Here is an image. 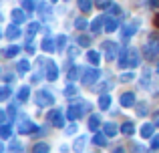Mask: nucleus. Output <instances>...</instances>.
<instances>
[{
	"instance_id": "1",
	"label": "nucleus",
	"mask_w": 159,
	"mask_h": 153,
	"mask_svg": "<svg viewBox=\"0 0 159 153\" xmlns=\"http://www.w3.org/2000/svg\"><path fill=\"white\" fill-rule=\"evenodd\" d=\"M143 55H145V59H147V61H153L159 55V36L155 34V32L147 38L145 48H143Z\"/></svg>"
},
{
	"instance_id": "2",
	"label": "nucleus",
	"mask_w": 159,
	"mask_h": 153,
	"mask_svg": "<svg viewBox=\"0 0 159 153\" xmlns=\"http://www.w3.org/2000/svg\"><path fill=\"white\" fill-rule=\"evenodd\" d=\"M87 109H91V105H89L87 101H79V103H73V105H70L69 109H66V117H69L70 121H75V119L83 117Z\"/></svg>"
},
{
	"instance_id": "3",
	"label": "nucleus",
	"mask_w": 159,
	"mask_h": 153,
	"mask_svg": "<svg viewBox=\"0 0 159 153\" xmlns=\"http://www.w3.org/2000/svg\"><path fill=\"white\" fill-rule=\"evenodd\" d=\"M99 79H101V71H99L97 67L83 69L81 71V83L85 87H91V85H95V83H99Z\"/></svg>"
},
{
	"instance_id": "4",
	"label": "nucleus",
	"mask_w": 159,
	"mask_h": 153,
	"mask_svg": "<svg viewBox=\"0 0 159 153\" xmlns=\"http://www.w3.org/2000/svg\"><path fill=\"white\" fill-rule=\"evenodd\" d=\"M34 103L39 107H51L54 103V97H52V93H48L47 89H40L39 93H34Z\"/></svg>"
},
{
	"instance_id": "5",
	"label": "nucleus",
	"mask_w": 159,
	"mask_h": 153,
	"mask_svg": "<svg viewBox=\"0 0 159 153\" xmlns=\"http://www.w3.org/2000/svg\"><path fill=\"white\" fill-rule=\"evenodd\" d=\"M18 133H22V135H28V133H39V127H36L34 123L30 121V119L22 117V119H20V123H18Z\"/></svg>"
},
{
	"instance_id": "6",
	"label": "nucleus",
	"mask_w": 159,
	"mask_h": 153,
	"mask_svg": "<svg viewBox=\"0 0 159 153\" xmlns=\"http://www.w3.org/2000/svg\"><path fill=\"white\" fill-rule=\"evenodd\" d=\"M139 24H141V20L139 18H135V20H131V22H127L123 26V30H121V36H123L125 40H129L133 34L137 32V28H139Z\"/></svg>"
},
{
	"instance_id": "7",
	"label": "nucleus",
	"mask_w": 159,
	"mask_h": 153,
	"mask_svg": "<svg viewBox=\"0 0 159 153\" xmlns=\"http://www.w3.org/2000/svg\"><path fill=\"white\" fill-rule=\"evenodd\" d=\"M47 121L51 123L52 127H58V129H61V127H65V115H62V111H51V113H48V117H47Z\"/></svg>"
},
{
	"instance_id": "8",
	"label": "nucleus",
	"mask_w": 159,
	"mask_h": 153,
	"mask_svg": "<svg viewBox=\"0 0 159 153\" xmlns=\"http://www.w3.org/2000/svg\"><path fill=\"white\" fill-rule=\"evenodd\" d=\"M103 48H105V52H107V61H113L117 56V52H119V44L113 43V40H105V43H103Z\"/></svg>"
},
{
	"instance_id": "9",
	"label": "nucleus",
	"mask_w": 159,
	"mask_h": 153,
	"mask_svg": "<svg viewBox=\"0 0 159 153\" xmlns=\"http://www.w3.org/2000/svg\"><path fill=\"white\" fill-rule=\"evenodd\" d=\"M139 63H141V56H139V52H137V48H129V59H127V67L135 69V67H139Z\"/></svg>"
},
{
	"instance_id": "10",
	"label": "nucleus",
	"mask_w": 159,
	"mask_h": 153,
	"mask_svg": "<svg viewBox=\"0 0 159 153\" xmlns=\"http://www.w3.org/2000/svg\"><path fill=\"white\" fill-rule=\"evenodd\" d=\"M105 20H107V18H103V16H97V18L91 22V32H93V34L103 32V30H105Z\"/></svg>"
},
{
	"instance_id": "11",
	"label": "nucleus",
	"mask_w": 159,
	"mask_h": 153,
	"mask_svg": "<svg viewBox=\"0 0 159 153\" xmlns=\"http://www.w3.org/2000/svg\"><path fill=\"white\" fill-rule=\"evenodd\" d=\"M20 34H22V32H20V28H18V24H10V26L6 28V32H4V36H6L8 40H16V38H20Z\"/></svg>"
},
{
	"instance_id": "12",
	"label": "nucleus",
	"mask_w": 159,
	"mask_h": 153,
	"mask_svg": "<svg viewBox=\"0 0 159 153\" xmlns=\"http://www.w3.org/2000/svg\"><path fill=\"white\" fill-rule=\"evenodd\" d=\"M135 103H137V99H135V93L127 91V93H123V95H121V105H123V107H133Z\"/></svg>"
},
{
	"instance_id": "13",
	"label": "nucleus",
	"mask_w": 159,
	"mask_h": 153,
	"mask_svg": "<svg viewBox=\"0 0 159 153\" xmlns=\"http://www.w3.org/2000/svg\"><path fill=\"white\" fill-rule=\"evenodd\" d=\"M57 77H58L57 65H54V61H48V63H47V79H48V81H57Z\"/></svg>"
},
{
	"instance_id": "14",
	"label": "nucleus",
	"mask_w": 159,
	"mask_h": 153,
	"mask_svg": "<svg viewBox=\"0 0 159 153\" xmlns=\"http://www.w3.org/2000/svg\"><path fill=\"white\" fill-rule=\"evenodd\" d=\"M155 123H145V125L143 127H141V131H139V133H141V137H143V139H149V137H153V131H155Z\"/></svg>"
},
{
	"instance_id": "15",
	"label": "nucleus",
	"mask_w": 159,
	"mask_h": 153,
	"mask_svg": "<svg viewBox=\"0 0 159 153\" xmlns=\"http://www.w3.org/2000/svg\"><path fill=\"white\" fill-rule=\"evenodd\" d=\"M117 26H119V20H117V16H109V18L105 20V32H113L117 30Z\"/></svg>"
},
{
	"instance_id": "16",
	"label": "nucleus",
	"mask_w": 159,
	"mask_h": 153,
	"mask_svg": "<svg viewBox=\"0 0 159 153\" xmlns=\"http://www.w3.org/2000/svg\"><path fill=\"white\" fill-rule=\"evenodd\" d=\"M10 14H12V20H14L16 24H22L24 20H26V14H24L22 8H14V10H12Z\"/></svg>"
},
{
	"instance_id": "17",
	"label": "nucleus",
	"mask_w": 159,
	"mask_h": 153,
	"mask_svg": "<svg viewBox=\"0 0 159 153\" xmlns=\"http://www.w3.org/2000/svg\"><path fill=\"white\" fill-rule=\"evenodd\" d=\"M103 131H105L109 137H115V135L119 133L121 129H119V125H115V123L111 121V123H105V125H103Z\"/></svg>"
},
{
	"instance_id": "18",
	"label": "nucleus",
	"mask_w": 159,
	"mask_h": 153,
	"mask_svg": "<svg viewBox=\"0 0 159 153\" xmlns=\"http://www.w3.org/2000/svg\"><path fill=\"white\" fill-rule=\"evenodd\" d=\"M43 51L44 52H54V51H57V43H54L51 36H44V40H43Z\"/></svg>"
},
{
	"instance_id": "19",
	"label": "nucleus",
	"mask_w": 159,
	"mask_h": 153,
	"mask_svg": "<svg viewBox=\"0 0 159 153\" xmlns=\"http://www.w3.org/2000/svg\"><path fill=\"white\" fill-rule=\"evenodd\" d=\"M36 10H39L40 18H48V16H51V6H48V2H40L39 6H36Z\"/></svg>"
},
{
	"instance_id": "20",
	"label": "nucleus",
	"mask_w": 159,
	"mask_h": 153,
	"mask_svg": "<svg viewBox=\"0 0 159 153\" xmlns=\"http://www.w3.org/2000/svg\"><path fill=\"white\" fill-rule=\"evenodd\" d=\"M18 52H20V47H18V44H10V47L4 48V56H6V59H12V56H16Z\"/></svg>"
},
{
	"instance_id": "21",
	"label": "nucleus",
	"mask_w": 159,
	"mask_h": 153,
	"mask_svg": "<svg viewBox=\"0 0 159 153\" xmlns=\"http://www.w3.org/2000/svg\"><path fill=\"white\" fill-rule=\"evenodd\" d=\"M109 105H111V95L103 93V95H101V99H99V109H101V111H107V109H109Z\"/></svg>"
},
{
	"instance_id": "22",
	"label": "nucleus",
	"mask_w": 159,
	"mask_h": 153,
	"mask_svg": "<svg viewBox=\"0 0 159 153\" xmlns=\"http://www.w3.org/2000/svg\"><path fill=\"white\" fill-rule=\"evenodd\" d=\"M107 137L109 135L103 131V133H95V137H93V143L95 145H99V147H103V145H107Z\"/></svg>"
},
{
	"instance_id": "23",
	"label": "nucleus",
	"mask_w": 159,
	"mask_h": 153,
	"mask_svg": "<svg viewBox=\"0 0 159 153\" xmlns=\"http://www.w3.org/2000/svg\"><path fill=\"white\" fill-rule=\"evenodd\" d=\"M121 133H123V135H127V137H131V135L135 133V125H133L131 121L123 123V125H121Z\"/></svg>"
},
{
	"instance_id": "24",
	"label": "nucleus",
	"mask_w": 159,
	"mask_h": 153,
	"mask_svg": "<svg viewBox=\"0 0 159 153\" xmlns=\"http://www.w3.org/2000/svg\"><path fill=\"white\" fill-rule=\"evenodd\" d=\"M87 61H89L93 67H97L99 61H101V55H99L97 51H89V52H87Z\"/></svg>"
},
{
	"instance_id": "25",
	"label": "nucleus",
	"mask_w": 159,
	"mask_h": 153,
	"mask_svg": "<svg viewBox=\"0 0 159 153\" xmlns=\"http://www.w3.org/2000/svg\"><path fill=\"white\" fill-rule=\"evenodd\" d=\"M99 127H101V117H99V115H91V117H89V129L97 131Z\"/></svg>"
},
{
	"instance_id": "26",
	"label": "nucleus",
	"mask_w": 159,
	"mask_h": 153,
	"mask_svg": "<svg viewBox=\"0 0 159 153\" xmlns=\"http://www.w3.org/2000/svg\"><path fill=\"white\" fill-rule=\"evenodd\" d=\"M127 59H129V48H123V51H121V55H119V67L121 69L127 67Z\"/></svg>"
},
{
	"instance_id": "27",
	"label": "nucleus",
	"mask_w": 159,
	"mask_h": 153,
	"mask_svg": "<svg viewBox=\"0 0 159 153\" xmlns=\"http://www.w3.org/2000/svg\"><path fill=\"white\" fill-rule=\"evenodd\" d=\"M10 133H12V127L8 125V121H6V123H2V129H0V137H2V139H8V137H10Z\"/></svg>"
},
{
	"instance_id": "28",
	"label": "nucleus",
	"mask_w": 159,
	"mask_h": 153,
	"mask_svg": "<svg viewBox=\"0 0 159 153\" xmlns=\"http://www.w3.org/2000/svg\"><path fill=\"white\" fill-rule=\"evenodd\" d=\"M65 48H66V36H65V34L57 36V51H58V52H62Z\"/></svg>"
},
{
	"instance_id": "29",
	"label": "nucleus",
	"mask_w": 159,
	"mask_h": 153,
	"mask_svg": "<svg viewBox=\"0 0 159 153\" xmlns=\"http://www.w3.org/2000/svg\"><path fill=\"white\" fill-rule=\"evenodd\" d=\"M28 95H30V87H20V91H18V101H26L28 99Z\"/></svg>"
},
{
	"instance_id": "30",
	"label": "nucleus",
	"mask_w": 159,
	"mask_h": 153,
	"mask_svg": "<svg viewBox=\"0 0 159 153\" xmlns=\"http://www.w3.org/2000/svg\"><path fill=\"white\" fill-rule=\"evenodd\" d=\"M32 151L34 153H47V151H51V147H48V143H36L32 147Z\"/></svg>"
},
{
	"instance_id": "31",
	"label": "nucleus",
	"mask_w": 159,
	"mask_h": 153,
	"mask_svg": "<svg viewBox=\"0 0 159 153\" xmlns=\"http://www.w3.org/2000/svg\"><path fill=\"white\" fill-rule=\"evenodd\" d=\"M79 8H81L83 12H89L91 8H93V0H79Z\"/></svg>"
},
{
	"instance_id": "32",
	"label": "nucleus",
	"mask_w": 159,
	"mask_h": 153,
	"mask_svg": "<svg viewBox=\"0 0 159 153\" xmlns=\"http://www.w3.org/2000/svg\"><path fill=\"white\" fill-rule=\"evenodd\" d=\"M39 28H40L39 22H30V24H28V28H26V34L28 36H34L36 32H39Z\"/></svg>"
},
{
	"instance_id": "33",
	"label": "nucleus",
	"mask_w": 159,
	"mask_h": 153,
	"mask_svg": "<svg viewBox=\"0 0 159 153\" xmlns=\"http://www.w3.org/2000/svg\"><path fill=\"white\" fill-rule=\"evenodd\" d=\"M28 71H30V63L26 59L18 61V73H28Z\"/></svg>"
},
{
	"instance_id": "34",
	"label": "nucleus",
	"mask_w": 159,
	"mask_h": 153,
	"mask_svg": "<svg viewBox=\"0 0 159 153\" xmlns=\"http://www.w3.org/2000/svg\"><path fill=\"white\" fill-rule=\"evenodd\" d=\"M85 143H87V137H85V135H81V137L75 141V147H73V149H75V151H81L83 147H85Z\"/></svg>"
},
{
	"instance_id": "35",
	"label": "nucleus",
	"mask_w": 159,
	"mask_h": 153,
	"mask_svg": "<svg viewBox=\"0 0 159 153\" xmlns=\"http://www.w3.org/2000/svg\"><path fill=\"white\" fill-rule=\"evenodd\" d=\"M8 97H10V87L4 85L2 89H0V101H8Z\"/></svg>"
},
{
	"instance_id": "36",
	"label": "nucleus",
	"mask_w": 159,
	"mask_h": 153,
	"mask_svg": "<svg viewBox=\"0 0 159 153\" xmlns=\"http://www.w3.org/2000/svg\"><path fill=\"white\" fill-rule=\"evenodd\" d=\"M75 95H77V87H75V85H69V87H66V89H65V97L73 99Z\"/></svg>"
},
{
	"instance_id": "37",
	"label": "nucleus",
	"mask_w": 159,
	"mask_h": 153,
	"mask_svg": "<svg viewBox=\"0 0 159 153\" xmlns=\"http://www.w3.org/2000/svg\"><path fill=\"white\" fill-rule=\"evenodd\" d=\"M149 77H151V71L145 69L143 71V77H141V87H149Z\"/></svg>"
},
{
	"instance_id": "38",
	"label": "nucleus",
	"mask_w": 159,
	"mask_h": 153,
	"mask_svg": "<svg viewBox=\"0 0 159 153\" xmlns=\"http://www.w3.org/2000/svg\"><path fill=\"white\" fill-rule=\"evenodd\" d=\"M22 8H24V10H28V12H30V10H34V8H36L34 0H22Z\"/></svg>"
},
{
	"instance_id": "39",
	"label": "nucleus",
	"mask_w": 159,
	"mask_h": 153,
	"mask_svg": "<svg viewBox=\"0 0 159 153\" xmlns=\"http://www.w3.org/2000/svg\"><path fill=\"white\" fill-rule=\"evenodd\" d=\"M77 43H79V47H89V44H91V38H89V36H85V34H81Z\"/></svg>"
},
{
	"instance_id": "40",
	"label": "nucleus",
	"mask_w": 159,
	"mask_h": 153,
	"mask_svg": "<svg viewBox=\"0 0 159 153\" xmlns=\"http://www.w3.org/2000/svg\"><path fill=\"white\" fill-rule=\"evenodd\" d=\"M75 26H77L79 30H85V28H87V20L85 18H77V20H75Z\"/></svg>"
},
{
	"instance_id": "41",
	"label": "nucleus",
	"mask_w": 159,
	"mask_h": 153,
	"mask_svg": "<svg viewBox=\"0 0 159 153\" xmlns=\"http://www.w3.org/2000/svg\"><path fill=\"white\" fill-rule=\"evenodd\" d=\"M109 12H111L113 16H121V8L117 6V4H109Z\"/></svg>"
},
{
	"instance_id": "42",
	"label": "nucleus",
	"mask_w": 159,
	"mask_h": 153,
	"mask_svg": "<svg viewBox=\"0 0 159 153\" xmlns=\"http://www.w3.org/2000/svg\"><path fill=\"white\" fill-rule=\"evenodd\" d=\"M119 79H121V83H129V81H133V79H135V75H133V73H123Z\"/></svg>"
},
{
	"instance_id": "43",
	"label": "nucleus",
	"mask_w": 159,
	"mask_h": 153,
	"mask_svg": "<svg viewBox=\"0 0 159 153\" xmlns=\"http://www.w3.org/2000/svg\"><path fill=\"white\" fill-rule=\"evenodd\" d=\"M111 87H113V83H111V81H109V83H101V85L97 87V91H99V93H105V91H107V89H111Z\"/></svg>"
},
{
	"instance_id": "44",
	"label": "nucleus",
	"mask_w": 159,
	"mask_h": 153,
	"mask_svg": "<svg viewBox=\"0 0 159 153\" xmlns=\"http://www.w3.org/2000/svg\"><path fill=\"white\" fill-rule=\"evenodd\" d=\"M26 51H28V52H34V51H36L34 43H32V36H28V43H26Z\"/></svg>"
},
{
	"instance_id": "45",
	"label": "nucleus",
	"mask_w": 159,
	"mask_h": 153,
	"mask_svg": "<svg viewBox=\"0 0 159 153\" xmlns=\"http://www.w3.org/2000/svg\"><path fill=\"white\" fill-rule=\"evenodd\" d=\"M77 75H81V71H79V69H70V71H69V79H70V81H75V79H77Z\"/></svg>"
},
{
	"instance_id": "46",
	"label": "nucleus",
	"mask_w": 159,
	"mask_h": 153,
	"mask_svg": "<svg viewBox=\"0 0 159 153\" xmlns=\"http://www.w3.org/2000/svg\"><path fill=\"white\" fill-rule=\"evenodd\" d=\"M8 149L10 151H22V145H20V141H12V145Z\"/></svg>"
},
{
	"instance_id": "47",
	"label": "nucleus",
	"mask_w": 159,
	"mask_h": 153,
	"mask_svg": "<svg viewBox=\"0 0 159 153\" xmlns=\"http://www.w3.org/2000/svg\"><path fill=\"white\" fill-rule=\"evenodd\" d=\"M95 4H97V8H109V0H95Z\"/></svg>"
},
{
	"instance_id": "48",
	"label": "nucleus",
	"mask_w": 159,
	"mask_h": 153,
	"mask_svg": "<svg viewBox=\"0 0 159 153\" xmlns=\"http://www.w3.org/2000/svg\"><path fill=\"white\" fill-rule=\"evenodd\" d=\"M151 149H159V135L151 137Z\"/></svg>"
},
{
	"instance_id": "49",
	"label": "nucleus",
	"mask_w": 159,
	"mask_h": 153,
	"mask_svg": "<svg viewBox=\"0 0 159 153\" xmlns=\"http://www.w3.org/2000/svg\"><path fill=\"white\" fill-rule=\"evenodd\" d=\"M137 113L145 115V113H147V105H145V103H139V105H137Z\"/></svg>"
},
{
	"instance_id": "50",
	"label": "nucleus",
	"mask_w": 159,
	"mask_h": 153,
	"mask_svg": "<svg viewBox=\"0 0 159 153\" xmlns=\"http://www.w3.org/2000/svg\"><path fill=\"white\" fill-rule=\"evenodd\" d=\"M79 48H81V47H70L69 48V56H70V59H75V56L79 55Z\"/></svg>"
},
{
	"instance_id": "51",
	"label": "nucleus",
	"mask_w": 159,
	"mask_h": 153,
	"mask_svg": "<svg viewBox=\"0 0 159 153\" xmlns=\"http://www.w3.org/2000/svg\"><path fill=\"white\" fill-rule=\"evenodd\" d=\"M75 131H77V125H75V123H70V125L66 127V135H73Z\"/></svg>"
},
{
	"instance_id": "52",
	"label": "nucleus",
	"mask_w": 159,
	"mask_h": 153,
	"mask_svg": "<svg viewBox=\"0 0 159 153\" xmlns=\"http://www.w3.org/2000/svg\"><path fill=\"white\" fill-rule=\"evenodd\" d=\"M8 113H10L12 117L16 115V103H10V107H8Z\"/></svg>"
},
{
	"instance_id": "53",
	"label": "nucleus",
	"mask_w": 159,
	"mask_h": 153,
	"mask_svg": "<svg viewBox=\"0 0 159 153\" xmlns=\"http://www.w3.org/2000/svg\"><path fill=\"white\" fill-rule=\"evenodd\" d=\"M6 111H0V121H2V123H6Z\"/></svg>"
},
{
	"instance_id": "54",
	"label": "nucleus",
	"mask_w": 159,
	"mask_h": 153,
	"mask_svg": "<svg viewBox=\"0 0 159 153\" xmlns=\"http://www.w3.org/2000/svg\"><path fill=\"white\" fill-rule=\"evenodd\" d=\"M32 81L39 83V81H40V73H34V75H32Z\"/></svg>"
},
{
	"instance_id": "55",
	"label": "nucleus",
	"mask_w": 159,
	"mask_h": 153,
	"mask_svg": "<svg viewBox=\"0 0 159 153\" xmlns=\"http://www.w3.org/2000/svg\"><path fill=\"white\" fill-rule=\"evenodd\" d=\"M149 4H151L153 8H157V6H159V0H149Z\"/></svg>"
},
{
	"instance_id": "56",
	"label": "nucleus",
	"mask_w": 159,
	"mask_h": 153,
	"mask_svg": "<svg viewBox=\"0 0 159 153\" xmlns=\"http://www.w3.org/2000/svg\"><path fill=\"white\" fill-rule=\"evenodd\" d=\"M153 123H155V125L159 127V113H155V117H153Z\"/></svg>"
},
{
	"instance_id": "57",
	"label": "nucleus",
	"mask_w": 159,
	"mask_h": 153,
	"mask_svg": "<svg viewBox=\"0 0 159 153\" xmlns=\"http://www.w3.org/2000/svg\"><path fill=\"white\" fill-rule=\"evenodd\" d=\"M155 24H157V26H159V16H157V18H155Z\"/></svg>"
},
{
	"instance_id": "58",
	"label": "nucleus",
	"mask_w": 159,
	"mask_h": 153,
	"mask_svg": "<svg viewBox=\"0 0 159 153\" xmlns=\"http://www.w3.org/2000/svg\"><path fill=\"white\" fill-rule=\"evenodd\" d=\"M157 73H159V65H157Z\"/></svg>"
},
{
	"instance_id": "59",
	"label": "nucleus",
	"mask_w": 159,
	"mask_h": 153,
	"mask_svg": "<svg viewBox=\"0 0 159 153\" xmlns=\"http://www.w3.org/2000/svg\"><path fill=\"white\" fill-rule=\"evenodd\" d=\"M52 2H58V0H52Z\"/></svg>"
}]
</instances>
